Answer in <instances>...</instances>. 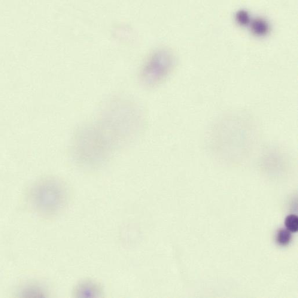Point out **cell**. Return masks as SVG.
Wrapping results in <instances>:
<instances>
[{"label":"cell","instance_id":"cell-2","mask_svg":"<svg viewBox=\"0 0 298 298\" xmlns=\"http://www.w3.org/2000/svg\"><path fill=\"white\" fill-rule=\"evenodd\" d=\"M174 62L169 52H156L146 63L142 73V80L149 86L159 83L171 71Z\"/></svg>","mask_w":298,"mask_h":298},{"label":"cell","instance_id":"cell-1","mask_svg":"<svg viewBox=\"0 0 298 298\" xmlns=\"http://www.w3.org/2000/svg\"><path fill=\"white\" fill-rule=\"evenodd\" d=\"M69 199L68 186L56 177L45 178L36 182L29 194L32 208L43 217L60 214L68 205Z\"/></svg>","mask_w":298,"mask_h":298},{"label":"cell","instance_id":"cell-3","mask_svg":"<svg viewBox=\"0 0 298 298\" xmlns=\"http://www.w3.org/2000/svg\"><path fill=\"white\" fill-rule=\"evenodd\" d=\"M102 290L97 282L91 280H84L75 286L74 295L77 298L99 297Z\"/></svg>","mask_w":298,"mask_h":298},{"label":"cell","instance_id":"cell-6","mask_svg":"<svg viewBox=\"0 0 298 298\" xmlns=\"http://www.w3.org/2000/svg\"><path fill=\"white\" fill-rule=\"evenodd\" d=\"M285 224L290 232L296 233L298 230V218L296 215H290L286 218Z\"/></svg>","mask_w":298,"mask_h":298},{"label":"cell","instance_id":"cell-4","mask_svg":"<svg viewBox=\"0 0 298 298\" xmlns=\"http://www.w3.org/2000/svg\"><path fill=\"white\" fill-rule=\"evenodd\" d=\"M22 297H44L43 292L41 288L35 285L27 286L21 292Z\"/></svg>","mask_w":298,"mask_h":298},{"label":"cell","instance_id":"cell-5","mask_svg":"<svg viewBox=\"0 0 298 298\" xmlns=\"http://www.w3.org/2000/svg\"><path fill=\"white\" fill-rule=\"evenodd\" d=\"M291 234L290 231L285 229L279 230L277 235V242L281 245H287L290 242L291 240Z\"/></svg>","mask_w":298,"mask_h":298}]
</instances>
